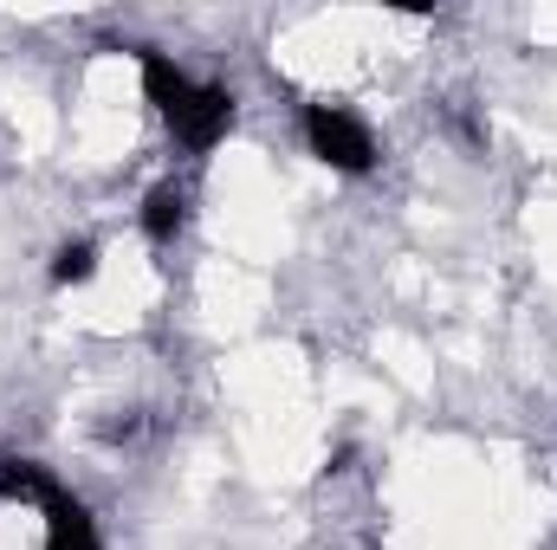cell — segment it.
<instances>
[{
	"instance_id": "cell-1",
	"label": "cell",
	"mask_w": 557,
	"mask_h": 550,
	"mask_svg": "<svg viewBox=\"0 0 557 550\" xmlns=\"http://www.w3.org/2000/svg\"><path fill=\"white\" fill-rule=\"evenodd\" d=\"M305 142H311L318 162H331V168H344V175L376 168V142H370V130H363L350 111H337V104H311V111H305Z\"/></svg>"
},
{
	"instance_id": "cell-2",
	"label": "cell",
	"mask_w": 557,
	"mask_h": 550,
	"mask_svg": "<svg viewBox=\"0 0 557 550\" xmlns=\"http://www.w3.org/2000/svg\"><path fill=\"white\" fill-rule=\"evenodd\" d=\"M227 124H234V91L227 85H195L188 104L169 117V130L188 142V149H214V142L227 137Z\"/></svg>"
},
{
	"instance_id": "cell-3",
	"label": "cell",
	"mask_w": 557,
	"mask_h": 550,
	"mask_svg": "<svg viewBox=\"0 0 557 550\" xmlns=\"http://www.w3.org/2000/svg\"><path fill=\"white\" fill-rule=\"evenodd\" d=\"M137 65H143V98H149V104L162 111V124H169V117H175V111L188 104L195 78H188V72H182V65H175L169 52H149V46L137 52Z\"/></svg>"
},
{
	"instance_id": "cell-4",
	"label": "cell",
	"mask_w": 557,
	"mask_h": 550,
	"mask_svg": "<svg viewBox=\"0 0 557 550\" xmlns=\"http://www.w3.org/2000/svg\"><path fill=\"white\" fill-rule=\"evenodd\" d=\"M39 512H46V550H104V545H98L91 512H85L72 492H52Z\"/></svg>"
},
{
	"instance_id": "cell-5",
	"label": "cell",
	"mask_w": 557,
	"mask_h": 550,
	"mask_svg": "<svg viewBox=\"0 0 557 550\" xmlns=\"http://www.w3.org/2000/svg\"><path fill=\"white\" fill-rule=\"evenodd\" d=\"M182 221H188V195H182L175 182L149 188V201H143V234H149V240H175Z\"/></svg>"
},
{
	"instance_id": "cell-6",
	"label": "cell",
	"mask_w": 557,
	"mask_h": 550,
	"mask_svg": "<svg viewBox=\"0 0 557 550\" xmlns=\"http://www.w3.org/2000/svg\"><path fill=\"white\" fill-rule=\"evenodd\" d=\"M59 486H52V473L39 466V460H0V499H52Z\"/></svg>"
},
{
	"instance_id": "cell-7",
	"label": "cell",
	"mask_w": 557,
	"mask_h": 550,
	"mask_svg": "<svg viewBox=\"0 0 557 550\" xmlns=\"http://www.w3.org/2000/svg\"><path fill=\"white\" fill-rule=\"evenodd\" d=\"M91 273H98V247L91 240H65L52 253V285H85Z\"/></svg>"
}]
</instances>
